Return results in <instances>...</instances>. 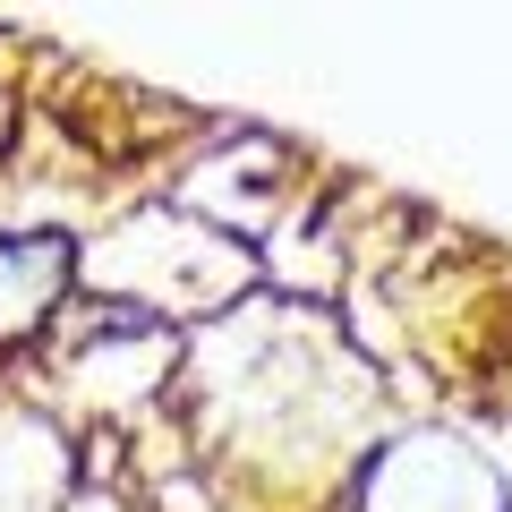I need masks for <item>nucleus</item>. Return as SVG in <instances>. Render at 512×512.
Returning a JSON list of instances; mask_svg holds the SVG:
<instances>
[{"mask_svg": "<svg viewBox=\"0 0 512 512\" xmlns=\"http://www.w3.org/2000/svg\"><path fill=\"white\" fill-rule=\"evenodd\" d=\"M77 291L146 308V316H163V325L197 333V325H214V316H231L239 299H256L265 274H256V248L205 231L197 214L146 197V188H128L111 214H94L86 231H77Z\"/></svg>", "mask_w": 512, "mask_h": 512, "instance_id": "obj_2", "label": "nucleus"}, {"mask_svg": "<svg viewBox=\"0 0 512 512\" xmlns=\"http://www.w3.org/2000/svg\"><path fill=\"white\" fill-rule=\"evenodd\" d=\"M146 197L197 214L205 231L239 239V248H265V239L316 197V171H308V154H299L282 128L205 120L180 154H163V163L146 171Z\"/></svg>", "mask_w": 512, "mask_h": 512, "instance_id": "obj_4", "label": "nucleus"}, {"mask_svg": "<svg viewBox=\"0 0 512 512\" xmlns=\"http://www.w3.org/2000/svg\"><path fill=\"white\" fill-rule=\"evenodd\" d=\"M9 367H35V402L69 427H146L180 393L188 333L146 308L77 291L26 350H0Z\"/></svg>", "mask_w": 512, "mask_h": 512, "instance_id": "obj_3", "label": "nucleus"}, {"mask_svg": "<svg viewBox=\"0 0 512 512\" xmlns=\"http://www.w3.org/2000/svg\"><path fill=\"white\" fill-rule=\"evenodd\" d=\"M180 410L197 461L222 478V495L248 504H316L350 487L367 453L393 436V384L342 342L333 308H299V299L256 291L231 316L188 333L180 359Z\"/></svg>", "mask_w": 512, "mask_h": 512, "instance_id": "obj_1", "label": "nucleus"}, {"mask_svg": "<svg viewBox=\"0 0 512 512\" xmlns=\"http://www.w3.org/2000/svg\"><path fill=\"white\" fill-rule=\"evenodd\" d=\"M333 512H512V470L461 427H393L350 470Z\"/></svg>", "mask_w": 512, "mask_h": 512, "instance_id": "obj_5", "label": "nucleus"}, {"mask_svg": "<svg viewBox=\"0 0 512 512\" xmlns=\"http://www.w3.org/2000/svg\"><path fill=\"white\" fill-rule=\"evenodd\" d=\"M77 299V231H0V350H26Z\"/></svg>", "mask_w": 512, "mask_h": 512, "instance_id": "obj_6", "label": "nucleus"}]
</instances>
